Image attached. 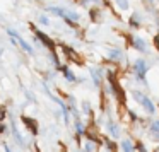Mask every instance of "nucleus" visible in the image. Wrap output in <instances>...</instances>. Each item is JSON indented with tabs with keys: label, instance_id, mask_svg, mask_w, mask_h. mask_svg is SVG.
Segmentation results:
<instances>
[{
	"label": "nucleus",
	"instance_id": "8",
	"mask_svg": "<svg viewBox=\"0 0 159 152\" xmlns=\"http://www.w3.org/2000/svg\"><path fill=\"white\" fill-rule=\"evenodd\" d=\"M62 72H63V75H65V79L69 80V82H75V75L72 74V70H70V69L62 67Z\"/></svg>",
	"mask_w": 159,
	"mask_h": 152
},
{
	"label": "nucleus",
	"instance_id": "3",
	"mask_svg": "<svg viewBox=\"0 0 159 152\" xmlns=\"http://www.w3.org/2000/svg\"><path fill=\"white\" fill-rule=\"evenodd\" d=\"M7 33H9V34H11V36H12V38H14V39H16V43H17V45H21V46H22V48H24V50H26V51H28V53H29V55H33V48H31V45H28V43H26V41H24V39H22V38H21V36H19V34H17V33H16V31H12V29H7Z\"/></svg>",
	"mask_w": 159,
	"mask_h": 152
},
{
	"label": "nucleus",
	"instance_id": "9",
	"mask_svg": "<svg viewBox=\"0 0 159 152\" xmlns=\"http://www.w3.org/2000/svg\"><path fill=\"white\" fill-rule=\"evenodd\" d=\"M108 56L113 58V60H121V58H123V53H121L120 50H111V51L108 53Z\"/></svg>",
	"mask_w": 159,
	"mask_h": 152
},
{
	"label": "nucleus",
	"instance_id": "19",
	"mask_svg": "<svg viewBox=\"0 0 159 152\" xmlns=\"http://www.w3.org/2000/svg\"><path fill=\"white\" fill-rule=\"evenodd\" d=\"M5 116V111H4V108H0V118H4Z\"/></svg>",
	"mask_w": 159,
	"mask_h": 152
},
{
	"label": "nucleus",
	"instance_id": "14",
	"mask_svg": "<svg viewBox=\"0 0 159 152\" xmlns=\"http://www.w3.org/2000/svg\"><path fill=\"white\" fill-rule=\"evenodd\" d=\"M75 130H77V133H84V125L80 123L79 120L75 121Z\"/></svg>",
	"mask_w": 159,
	"mask_h": 152
},
{
	"label": "nucleus",
	"instance_id": "22",
	"mask_svg": "<svg viewBox=\"0 0 159 152\" xmlns=\"http://www.w3.org/2000/svg\"><path fill=\"white\" fill-rule=\"evenodd\" d=\"M151 2H154V0H151Z\"/></svg>",
	"mask_w": 159,
	"mask_h": 152
},
{
	"label": "nucleus",
	"instance_id": "6",
	"mask_svg": "<svg viewBox=\"0 0 159 152\" xmlns=\"http://www.w3.org/2000/svg\"><path fill=\"white\" fill-rule=\"evenodd\" d=\"M22 121H24V125H28V127L31 128V132H33L34 135L38 133V128H36V125H34V123H36L34 120H31V118H26V116H24V118H22Z\"/></svg>",
	"mask_w": 159,
	"mask_h": 152
},
{
	"label": "nucleus",
	"instance_id": "21",
	"mask_svg": "<svg viewBox=\"0 0 159 152\" xmlns=\"http://www.w3.org/2000/svg\"><path fill=\"white\" fill-rule=\"evenodd\" d=\"M0 132H4V125L0 123Z\"/></svg>",
	"mask_w": 159,
	"mask_h": 152
},
{
	"label": "nucleus",
	"instance_id": "10",
	"mask_svg": "<svg viewBox=\"0 0 159 152\" xmlns=\"http://www.w3.org/2000/svg\"><path fill=\"white\" fill-rule=\"evenodd\" d=\"M108 128H110V132H111V135H113V137H118V135H120V132H118V127L113 123V121H110V123H108Z\"/></svg>",
	"mask_w": 159,
	"mask_h": 152
},
{
	"label": "nucleus",
	"instance_id": "2",
	"mask_svg": "<svg viewBox=\"0 0 159 152\" xmlns=\"http://www.w3.org/2000/svg\"><path fill=\"white\" fill-rule=\"evenodd\" d=\"M134 70H135V75L139 77V79L142 80V82H145V72H147V63H145V60H137L134 65Z\"/></svg>",
	"mask_w": 159,
	"mask_h": 152
},
{
	"label": "nucleus",
	"instance_id": "5",
	"mask_svg": "<svg viewBox=\"0 0 159 152\" xmlns=\"http://www.w3.org/2000/svg\"><path fill=\"white\" fill-rule=\"evenodd\" d=\"M134 46H135V50H139V51H145V50H147V46H145V43H144L142 38H134Z\"/></svg>",
	"mask_w": 159,
	"mask_h": 152
},
{
	"label": "nucleus",
	"instance_id": "11",
	"mask_svg": "<svg viewBox=\"0 0 159 152\" xmlns=\"http://www.w3.org/2000/svg\"><path fill=\"white\" fill-rule=\"evenodd\" d=\"M91 74H93L94 84H99V70H98V69H91Z\"/></svg>",
	"mask_w": 159,
	"mask_h": 152
},
{
	"label": "nucleus",
	"instance_id": "13",
	"mask_svg": "<svg viewBox=\"0 0 159 152\" xmlns=\"http://www.w3.org/2000/svg\"><path fill=\"white\" fill-rule=\"evenodd\" d=\"M118 7H120L121 11H127V9H128V2H127V0H118Z\"/></svg>",
	"mask_w": 159,
	"mask_h": 152
},
{
	"label": "nucleus",
	"instance_id": "20",
	"mask_svg": "<svg viewBox=\"0 0 159 152\" xmlns=\"http://www.w3.org/2000/svg\"><path fill=\"white\" fill-rule=\"evenodd\" d=\"M156 46H157V50H159V36L156 38Z\"/></svg>",
	"mask_w": 159,
	"mask_h": 152
},
{
	"label": "nucleus",
	"instance_id": "17",
	"mask_svg": "<svg viewBox=\"0 0 159 152\" xmlns=\"http://www.w3.org/2000/svg\"><path fill=\"white\" fill-rule=\"evenodd\" d=\"M130 22H132V26H134V24L137 26V22H139V16H134V17H132V21H130Z\"/></svg>",
	"mask_w": 159,
	"mask_h": 152
},
{
	"label": "nucleus",
	"instance_id": "1",
	"mask_svg": "<svg viewBox=\"0 0 159 152\" xmlns=\"http://www.w3.org/2000/svg\"><path fill=\"white\" fill-rule=\"evenodd\" d=\"M134 99L137 101V103H140L142 106L145 108V111H147L149 114H154V113H156V106H154V103H152V101L149 99L147 96H144L142 92H139V91H134Z\"/></svg>",
	"mask_w": 159,
	"mask_h": 152
},
{
	"label": "nucleus",
	"instance_id": "7",
	"mask_svg": "<svg viewBox=\"0 0 159 152\" xmlns=\"http://www.w3.org/2000/svg\"><path fill=\"white\" fill-rule=\"evenodd\" d=\"M48 12H52V14H55V16H60V17H63V19H65V14H67L65 9H60V7H48Z\"/></svg>",
	"mask_w": 159,
	"mask_h": 152
},
{
	"label": "nucleus",
	"instance_id": "15",
	"mask_svg": "<svg viewBox=\"0 0 159 152\" xmlns=\"http://www.w3.org/2000/svg\"><path fill=\"white\" fill-rule=\"evenodd\" d=\"M151 132L152 133H159V121H154V123L151 125Z\"/></svg>",
	"mask_w": 159,
	"mask_h": 152
},
{
	"label": "nucleus",
	"instance_id": "12",
	"mask_svg": "<svg viewBox=\"0 0 159 152\" xmlns=\"http://www.w3.org/2000/svg\"><path fill=\"white\" fill-rule=\"evenodd\" d=\"M121 149H125V150H132L134 145H132L130 140H123V142H121Z\"/></svg>",
	"mask_w": 159,
	"mask_h": 152
},
{
	"label": "nucleus",
	"instance_id": "4",
	"mask_svg": "<svg viewBox=\"0 0 159 152\" xmlns=\"http://www.w3.org/2000/svg\"><path fill=\"white\" fill-rule=\"evenodd\" d=\"M36 36H38L39 39H41V41H43V45H45V46H48V48H53V41H52V39H50L46 34H45V33L36 31Z\"/></svg>",
	"mask_w": 159,
	"mask_h": 152
},
{
	"label": "nucleus",
	"instance_id": "16",
	"mask_svg": "<svg viewBox=\"0 0 159 152\" xmlns=\"http://www.w3.org/2000/svg\"><path fill=\"white\" fill-rule=\"evenodd\" d=\"M93 149H96V144H93V142H87V144H86V150H93Z\"/></svg>",
	"mask_w": 159,
	"mask_h": 152
},
{
	"label": "nucleus",
	"instance_id": "18",
	"mask_svg": "<svg viewBox=\"0 0 159 152\" xmlns=\"http://www.w3.org/2000/svg\"><path fill=\"white\" fill-rule=\"evenodd\" d=\"M39 22H43V24H48V19H46L45 16H41V17H39Z\"/></svg>",
	"mask_w": 159,
	"mask_h": 152
}]
</instances>
